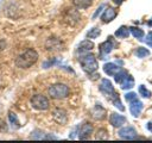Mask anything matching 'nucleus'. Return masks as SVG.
Wrapping results in <instances>:
<instances>
[{
  "label": "nucleus",
  "instance_id": "1",
  "mask_svg": "<svg viewBox=\"0 0 152 143\" xmlns=\"http://www.w3.org/2000/svg\"><path fill=\"white\" fill-rule=\"evenodd\" d=\"M38 61V52L34 49H27L15 58L18 68H30Z\"/></svg>",
  "mask_w": 152,
  "mask_h": 143
},
{
  "label": "nucleus",
  "instance_id": "2",
  "mask_svg": "<svg viewBox=\"0 0 152 143\" xmlns=\"http://www.w3.org/2000/svg\"><path fill=\"white\" fill-rule=\"evenodd\" d=\"M48 93L53 99H64L69 95L70 89L65 83H55L49 87Z\"/></svg>",
  "mask_w": 152,
  "mask_h": 143
},
{
  "label": "nucleus",
  "instance_id": "3",
  "mask_svg": "<svg viewBox=\"0 0 152 143\" xmlns=\"http://www.w3.org/2000/svg\"><path fill=\"white\" fill-rule=\"evenodd\" d=\"M80 63H81L82 69L88 74H91L97 69V61H96V58H95V56L93 54L83 55L80 58Z\"/></svg>",
  "mask_w": 152,
  "mask_h": 143
},
{
  "label": "nucleus",
  "instance_id": "4",
  "mask_svg": "<svg viewBox=\"0 0 152 143\" xmlns=\"http://www.w3.org/2000/svg\"><path fill=\"white\" fill-rule=\"evenodd\" d=\"M30 101H31L32 107L36 108V110H39V111L48 110L49 105H50L49 99L45 95H43V94H34V95H32Z\"/></svg>",
  "mask_w": 152,
  "mask_h": 143
},
{
  "label": "nucleus",
  "instance_id": "5",
  "mask_svg": "<svg viewBox=\"0 0 152 143\" xmlns=\"http://www.w3.org/2000/svg\"><path fill=\"white\" fill-rule=\"evenodd\" d=\"M99 48H100V57L102 60H104L106 56L113 50V48H114V41L112 39V37H108V39L104 41L103 43H101Z\"/></svg>",
  "mask_w": 152,
  "mask_h": 143
},
{
  "label": "nucleus",
  "instance_id": "6",
  "mask_svg": "<svg viewBox=\"0 0 152 143\" xmlns=\"http://www.w3.org/2000/svg\"><path fill=\"white\" fill-rule=\"evenodd\" d=\"M52 118H53V120H55L56 123H58V124H61V125H64V124H66V122H68L66 111L63 110V108L57 107V108H55V110L52 111Z\"/></svg>",
  "mask_w": 152,
  "mask_h": 143
},
{
  "label": "nucleus",
  "instance_id": "7",
  "mask_svg": "<svg viewBox=\"0 0 152 143\" xmlns=\"http://www.w3.org/2000/svg\"><path fill=\"white\" fill-rule=\"evenodd\" d=\"M100 91L106 95V97H110L115 91H114V87L112 85V82L108 80V79H102L101 80V83H100Z\"/></svg>",
  "mask_w": 152,
  "mask_h": 143
},
{
  "label": "nucleus",
  "instance_id": "8",
  "mask_svg": "<svg viewBox=\"0 0 152 143\" xmlns=\"http://www.w3.org/2000/svg\"><path fill=\"white\" fill-rule=\"evenodd\" d=\"M119 136L121 138H125V139H133L137 137V130L132 126H126V128H122L119 130Z\"/></svg>",
  "mask_w": 152,
  "mask_h": 143
},
{
  "label": "nucleus",
  "instance_id": "9",
  "mask_svg": "<svg viewBox=\"0 0 152 143\" xmlns=\"http://www.w3.org/2000/svg\"><path fill=\"white\" fill-rule=\"evenodd\" d=\"M45 46H46V49H48L49 51H57V50H61V49H62L63 44H62V42H61L58 38L51 37V38H49V39L46 41Z\"/></svg>",
  "mask_w": 152,
  "mask_h": 143
},
{
  "label": "nucleus",
  "instance_id": "10",
  "mask_svg": "<svg viewBox=\"0 0 152 143\" xmlns=\"http://www.w3.org/2000/svg\"><path fill=\"white\" fill-rule=\"evenodd\" d=\"M93 132V125L90 123H84L81 125L80 131H78V138L80 139H87Z\"/></svg>",
  "mask_w": 152,
  "mask_h": 143
},
{
  "label": "nucleus",
  "instance_id": "11",
  "mask_svg": "<svg viewBox=\"0 0 152 143\" xmlns=\"http://www.w3.org/2000/svg\"><path fill=\"white\" fill-rule=\"evenodd\" d=\"M109 123L114 126V128H120L126 123V118L119 113H112L109 117Z\"/></svg>",
  "mask_w": 152,
  "mask_h": 143
},
{
  "label": "nucleus",
  "instance_id": "12",
  "mask_svg": "<svg viewBox=\"0 0 152 143\" xmlns=\"http://www.w3.org/2000/svg\"><path fill=\"white\" fill-rule=\"evenodd\" d=\"M106 110L100 105V104H96L95 106H94V108H93V111H91V116H93V118L94 119H96V120H102V119H104L106 118Z\"/></svg>",
  "mask_w": 152,
  "mask_h": 143
},
{
  "label": "nucleus",
  "instance_id": "13",
  "mask_svg": "<svg viewBox=\"0 0 152 143\" xmlns=\"http://www.w3.org/2000/svg\"><path fill=\"white\" fill-rule=\"evenodd\" d=\"M129 104H131V105H129V111H131L132 116H134V117H138V116L140 114V112L142 111V107H144L142 102H141L140 100L135 99V100L131 101Z\"/></svg>",
  "mask_w": 152,
  "mask_h": 143
},
{
  "label": "nucleus",
  "instance_id": "14",
  "mask_svg": "<svg viewBox=\"0 0 152 143\" xmlns=\"http://www.w3.org/2000/svg\"><path fill=\"white\" fill-rule=\"evenodd\" d=\"M115 17H116V11H115L113 7H107V8L104 10L103 14L101 15V19H102V21H104V23H109V21H112Z\"/></svg>",
  "mask_w": 152,
  "mask_h": 143
},
{
  "label": "nucleus",
  "instance_id": "15",
  "mask_svg": "<svg viewBox=\"0 0 152 143\" xmlns=\"http://www.w3.org/2000/svg\"><path fill=\"white\" fill-rule=\"evenodd\" d=\"M103 70H104V73H106L107 75L114 76V75L120 70V67H118V64H115V63L109 62V63H106V64L103 66Z\"/></svg>",
  "mask_w": 152,
  "mask_h": 143
},
{
  "label": "nucleus",
  "instance_id": "16",
  "mask_svg": "<svg viewBox=\"0 0 152 143\" xmlns=\"http://www.w3.org/2000/svg\"><path fill=\"white\" fill-rule=\"evenodd\" d=\"M31 138H34V139H56L57 137H55L52 135H49V133H45L40 130H34L31 133Z\"/></svg>",
  "mask_w": 152,
  "mask_h": 143
},
{
  "label": "nucleus",
  "instance_id": "17",
  "mask_svg": "<svg viewBox=\"0 0 152 143\" xmlns=\"http://www.w3.org/2000/svg\"><path fill=\"white\" fill-rule=\"evenodd\" d=\"M93 48H94V43H93L91 41L86 39V41H83V42L80 43V45H78V48H77V51H78V52H88V51H90Z\"/></svg>",
  "mask_w": 152,
  "mask_h": 143
},
{
  "label": "nucleus",
  "instance_id": "18",
  "mask_svg": "<svg viewBox=\"0 0 152 143\" xmlns=\"http://www.w3.org/2000/svg\"><path fill=\"white\" fill-rule=\"evenodd\" d=\"M78 19H80V14H78L76 11H74V10H69L68 15L65 17V20H66L70 25H74Z\"/></svg>",
  "mask_w": 152,
  "mask_h": 143
},
{
  "label": "nucleus",
  "instance_id": "19",
  "mask_svg": "<svg viewBox=\"0 0 152 143\" xmlns=\"http://www.w3.org/2000/svg\"><path fill=\"white\" fill-rule=\"evenodd\" d=\"M120 86H121V88L122 89H131L133 86H134V79L128 74L127 75V77L120 83Z\"/></svg>",
  "mask_w": 152,
  "mask_h": 143
},
{
  "label": "nucleus",
  "instance_id": "20",
  "mask_svg": "<svg viewBox=\"0 0 152 143\" xmlns=\"http://www.w3.org/2000/svg\"><path fill=\"white\" fill-rule=\"evenodd\" d=\"M72 4L75 7L83 10V8H88L93 4V0H72Z\"/></svg>",
  "mask_w": 152,
  "mask_h": 143
},
{
  "label": "nucleus",
  "instance_id": "21",
  "mask_svg": "<svg viewBox=\"0 0 152 143\" xmlns=\"http://www.w3.org/2000/svg\"><path fill=\"white\" fill-rule=\"evenodd\" d=\"M129 35V29L126 26H121L115 31V36L119 38H127Z\"/></svg>",
  "mask_w": 152,
  "mask_h": 143
},
{
  "label": "nucleus",
  "instance_id": "22",
  "mask_svg": "<svg viewBox=\"0 0 152 143\" xmlns=\"http://www.w3.org/2000/svg\"><path fill=\"white\" fill-rule=\"evenodd\" d=\"M127 75H128V73L126 72V70H124V69H120L115 75H114V77H115V81H116V83H121L126 77H127Z\"/></svg>",
  "mask_w": 152,
  "mask_h": 143
},
{
  "label": "nucleus",
  "instance_id": "23",
  "mask_svg": "<svg viewBox=\"0 0 152 143\" xmlns=\"http://www.w3.org/2000/svg\"><path fill=\"white\" fill-rule=\"evenodd\" d=\"M129 32L133 35V37H135L138 39H142V37H144V31L139 27H134V26L129 27Z\"/></svg>",
  "mask_w": 152,
  "mask_h": 143
},
{
  "label": "nucleus",
  "instance_id": "24",
  "mask_svg": "<svg viewBox=\"0 0 152 143\" xmlns=\"http://www.w3.org/2000/svg\"><path fill=\"white\" fill-rule=\"evenodd\" d=\"M8 120H10V123H11L12 128H14V129H18V128L20 126V124H19V120H18L17 116H15L13 112H10V113H8Z\"/></svg>",
  "mask_w": 152,
  "mask_h": 143
},
{
  "label": "nucleus",
  "instance_id": "25",
  "mask_svg": "<svg viewBox=\"0 0 152 143\" xmlns=\"http://www.w3.org/2000/svg\"><path fill=\"white\" fill-rule=\"evenodd\" d=\"M96 139H108V132L106 129H99L95 135Z\"/></svg>",
  "mask_w": 152,
  "mask_h": 143
},
{
  "label": "nucleus",
  "instance_id": "26",
  "mask_svg": "<svg viewBox=\"0 0 152 143\" xmlns=\"http://www.w3.org/2000/svg\"><path fill=\"white\" fill-rule=\"evenodd\" d=\"M150 55V51L146 49V48H138L137 50H135V56L137 57H139V58H142V57H145V56H148Z\"/></svg>",
  "mask_w": 152,
  "mask_h": 143
},
{
  "label": "nucleus",
  "instance_id": "27",
  "mask_svg": "<svg viewBox=\"0 0 152 143\" xmlns=\"http://www.w3.org/2000/svg\"><path fill=\"white\" fill-rule=\"evenodd\" d=\"M100 33H101V30H100V29H97V27H93L90 31H88L87 37H88V38H96Z\"/></svg>",
  "mask_w": 152,
  "mask_h": 143
},
{
  "label": "nucleus",
  "instance_id": "28",
  "mask_svg": "<svg viewBox=\"0 0 152 143\" xmlns=\"http://www.w3.org/2000/svg\"><path fill=\"white\" fill-rule=\"evenodd\" d=\"M139 93H140L141 97H144V98H150V97H151V92H150L145 86H142V85L139 86Z\"/></svg>",
  "mask_w": 152,
  "mask_h": 143
},
{
  "label": "nucleus",
  "instance_id": "29",
  "mask_svg": "<svg viewBox=\"0 0 152 143\" xmlns=\"http://www.w3.org/2000/svg\"><path fill=\"white\" fill-rule=\"evenodd\" d=\"M135 99H137V94L134 92H128V93L125 94V100L128 101V102H131V101H133Z\"/></svg>",
  "mask_w": 152,
  "mask_h": 143
},
{
  "label": "nucleus",
  "instance_id": "30",
  "mask_svg": "<svg viewBox=\"0 0 152 143\" xmlns=\"http://www.w3.org/2000/svg\"><path fill=\"white\" fill-rule=\"evenodd\" d=\"M145 42H146V44H147L148 46L152 48V31L147 33V36H146V38H145Z\"/></svg>",
  "mask_w": 152,
  "mask_h": 143
},
{
  "label": "nucleus",
  "instance_id": "31",
  "mask_svg": "<svg viewBox=\"0 0 152 143\" xmlns=\"http://www.w3.org/2000/svg\"><path fill=\"white\" fill-rule=\"evenodd\" d=\"M104 7H106V5H101V6H100V7H99V8L96 10V12H95V13L93 14V19H95V18H96V17H97V15H99V14L101 13V11H102V10H103Z\"/></svg>",
  "mask_w": 152,
  "mask_h": 143
},
{
  "label": "nucleus",
  "instance_id": "32",
  "mask_svg": "<svg viewBox=\"0 0 152 143\" xmlns=\"http://www.w3.org/2000/svg\"><path fill=\"white\" fill-rule=\"evenodd\" d=\"M146 128H147V130H148L150 132H152V122H148L147 125H146Z\"/></svg>",
  "mask_w": 152,
  "mask_h": 143
},
{
  "label": "nucleus",
  "instance_id": "33",
  "mask_svg": "<svg viewBox=\"0 0 152 143\" xmlns=\"http://www.w3.org/2000/svg\"><path fill=\"white\" fill-rule=\"evenodd\" d=\"M5 45H6V43H5L2 39H0V50H2V49L5 48Z\"/></svg>",
  "mask_w": 152,
  "mask_h": 143
},
{
  "label": "nucleus",
  "instance_id": "34",
  "mask_svg": "<svg viewBox=\"0 0 152 143\" xmlns=\"http://www.w3.org/2000/svg\"><path fill=\"white\" fill-rule=\"evenodd\" d=\"M113 1H114L116 5H120V4H122V1H124V0H113Z\"/></svg>",
  "mask_w": 152,
  "mask_h": 143
},
{
  "label": "nucleus",
  "instance_id": "35",
  "mask_svg": "<svg viewBox=\"0 0 152 143\" xmlns=\"http://www.w3.org/2000/svg\"><path fill=\"white\" fill-rule=\"evenodd\" d=\"M147 24H148V26H151V27H152V19H150V20H148V23H147Z\"/></svg>",
  "mask_w": 152,
  "mask_h": 143
}]
</instances>
